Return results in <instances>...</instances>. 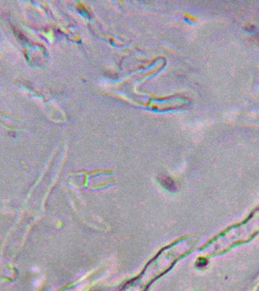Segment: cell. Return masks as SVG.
<instances>
[]
</instances>
